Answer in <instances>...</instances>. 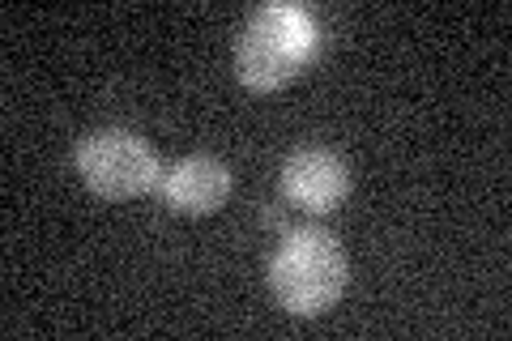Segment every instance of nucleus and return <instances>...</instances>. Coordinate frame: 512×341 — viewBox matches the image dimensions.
Wrapping results in <instances>:
<instances>
[{
    "label": "nucleus",
    "mask_w": 512,
    "mask_h": 341,
    "mask_svg": "<svg viewBox=\"0 0 512 341\" xmlns=\"http://www.w3.org/2000/svg\"><path fill=\"white\" fill-rule=\"evenodd\" d=\"M316 22L295 5H265L239 30L235 69L252 90H278L295 81L316 56Z\"/></svg>",
    "instance_id": "obj_1"
},
{
    "label": "nucleus",
    "mask_w": 512,
    "mask_h": 341,
    "mask_svg": "<svg viewBox=\"0 0 512 341\" xmlns=\"http://www.w3.org/2000/svg\"><path fill=\"white\" fill-rule=\"evenodd\" d=\"M269 290L295 316H320L346 290V252L320 226L286 231L274 261H269Z\"/></svg>",
    "instance_id": "obj_2"
},
{
    "label": "nucleus",
    "mask_w": 512,
    "mask_h": 341,
    "mask_svg": "<svg viewBox=\"0 0 512 341\" xmlns=\"http://www.w3.org/2000/svg\"><path fill=\"white\" fill-rule=\"evenodd\" d=\"M77 175L99 197L124 201L158 188L163 167H158L154 145L133 128H94L77 145Z\"/></svg>",
    "instance_id": "obj_3"
},
{
    "label": "nucleus",
    "mask_w": 512,
    "mask_h": 341,
    "mask_svg": "<svg viewBox=\"0 0 512 341\" xmlns=\"http://www.w3.org/2000/svg\"><path fill=\"white\" fill-rule=\"evenodd\" d=\"M350 192V167L325 145L295 150L282 167V197L303 214H333Z\"/></svg>",
    "instance_id": "obj_4"
},
{
    "label": "nucleus",
    "mask_w": 512,
    "mask_h": 341,
    "mask_svg": "<svg viewBox=\"0 0 512 341\" xmlns=\"http://www.w3.org/2000/svg\"><path fill=\"white\" fill-rule=\"evenodd\" d=\"M158 192L175 214H214L231 197V167L214 154H188L163 171Z\"/></svg>",
    "instance_id": "obj_5"
}]
</instances>
